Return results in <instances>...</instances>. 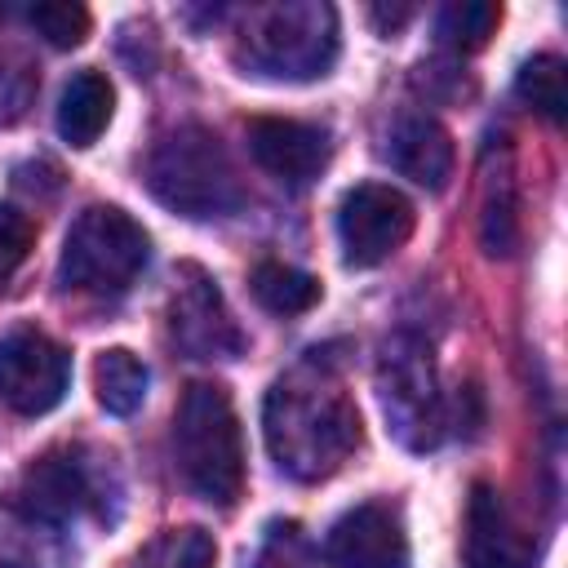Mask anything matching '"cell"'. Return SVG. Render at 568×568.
Segmentation results:
<instances>
[{"label": "cell", "instance_id": "obj_19", "mask_svg": "<svg viewBox=\"0 0 568 568\" xmlns=\"http://www.w3.org/2000/svg\"><path fill=\"white\" fill-rule=\"evenodd\" d=\"M248 284H253V297H257L271 315H302V311H311V306L320 302V293H324L315 275H306V271H297V266H284V262H262Z\"/></svg>", "mask_w": 568, "mask_h": 568}, {"label": "cell", "instance_id": "obj_17", "mask_svg": "<svg viewBox=\"0 0 568 568\" xmlns=\"http://www.w3.org/2000/svg\"><path fill=\"white\" fill-rule=\"evenodd\" d=\"M479 235H484V248H488L493 257H510V253H515V240H519V195H515L510 160H506L497 173H488V182H484Z\"/></svg>", "mask_w": 568, "mask_h": 568}, {"label": "cell", "instance_id": "obj_12", "mask_svg": "<svg viewBox=\"0 0 568 568\" xmlns=\"http://www.w3.org/2000/svg\"><path fill=\"white\" fill-rule=\"evenodd\" d=\"M333 568H408L404 519L390 501H359L328 528Z\"/></svg>", "mask_w": 568, "mask_h": 568}, {"label": "cell", "instance_id": "obj_24", "mask_svg": "<svg viewBox=\"0 0 568 568\" xmlns=\"http://www.w3.org/2000/svg\"><path fill=\"white\" fill-rule=\"evenodd\" d=\"M31 244H36V226H31V217L18 213L13 204H0V284L27 262Z\"/></svg>", "mask_w": 568, "mask_h": 568}, {"label": "cell", "instance_id": "obj_14", "mask_svg": "<svg viewBox=\"0 0 568 568\" xmlns=\"http://www.w3.org/2000/svg\"><path fill=\"white\" fill-rule=\"evenodd\" d=\"M382 155L399 178H408L426 191H444L448 178H453V164H457L448 129L430 115H399L386 133Z\"/></svg>", "mask_w": 568, "mask_h": 568}, {"label": "cell", "instance_id": "obj_6", "mask_svg": "<svg viewBox=\"0 0 568 568\" xmlns=\"http://www.w3.org/2000/svg\"><path fill=\"white\" fill-rule=\"evenodd\" d=\"M377 395L390 430L408 448H435L453 426V404L439 395L435 359L422 337H390L377 364Z\"/></svg>", "mask_w": 568, "mask_h": 568}, {"label": "cell", "instance_id": "obj_5", "mask_svg": "<svg viewBox=\"0 0 568 568\" xmlns=\"http://www.w3.org/2000/svg\"><path fill=\"white\" fill-rule=\"evenodd\" d=\"M146 262H151V235L142 231V222H133L115 204H89L62 240L58 280L75 293L115 297L146 271Z\"/></svg>", "mask_w": 568, "mask_h": 568}, {"label": "cell", "instance_id": "obj_18", "mask_svg": "<svg viewBox=\"0 0 568 568\" xmlns=\"http://www.w3.org/2000/svg\"><path fill=\"white\" fill-rule=\"evenodd\" d=\"M217 564V541L213 532L186 524V528H164L155 532L129 568H213Z\"/></svg>", "mask_w": 568, "mask_h": 568}, {"label": "cell", "instance_id": "obj_3", "mask_svg": "<svg viewBox=\"0 0 568 568\" xmlns=\"http://www.w3.org/2000/svg\"><path fill=\"white\" fill-rule=\"evenodd\" d=\"M173 457L186 479V488L231 510L244 493V435L235 404L226 386L217 382H191L173 413Z\"/></svg>", "mask_w": 568, "mask_h": 568}, {"label": "cell", "instance_id": "obj_10", "mask_svg": "<svg viewBox=\"0 0 568 568\" xmlns=\"http://www.w3.org/2000/svg\"><path fill=\"white\" fill-rule=\"evenodd\" d=\"M169 337L191 359H231L244 351V333L200 266H182V280L169 297Z\"/></svg>", "mask_w": 568, "mask_h": 568}, {"label": "cell", "instance_id": "obj_7", "mask_svg": "<svg viewBox=\"0 0 568 568\" xmlns=\"http://www.w3.org/2000/svg\"><path fill=\"white\" fill-rule=\"evenodd\" d=\"M413 200L386 182H359L342 195L337 204V244H342V262L355 271L382 266L386 257H395L408 235H413Z\"/></svg>", "mask_w": 568, "mask_h": 568}, {"label": "cell", "instance_id": "obj_9", "mask_svg": "<svg viewBox=\"0 0 568 568\" xmlns=\"http://www.w3.org/2000/svg\"><path fill=\"white\" fill-rule=\"evenodd\" d=\"M18 510L40 524H67L75 515H106V493L80 448H53L27 466Z\"/></svg>", "mask_w": 568, "mask_h": 568}, {"label": "cell", "instance_id": "obj_4", "mask_svg": "<svg viewBox=\"0 0 568 568\" xmlns=\"http://www.w3.org/2000/svg\"><path fill=\"white\" fill-rule=\"evenodd\" d=\"M337 58V13L328 4L257 9L235 44V62L271 80H315Z\"/></svg>", "mask_w": 568, "mask_h": 568}, {"label": "cell", "instance_id": "obj_20", "mask_svg": "<svg viewBox=\"0 0 568 568\" xmlns=\"http://www.w3.org/2000/svg\"><path fill=\"white\" fill-rule=\"evenodd\" d=\"M515 93L519 102H528L537 115H546L550 124H559L568 115V80H564V62L555 53H537L519 67L515 75Z\"/></svg>", "mask_w": 568, "mask_h": 568}, {"label": "cell", "instance_id": "obj_22", "mask_svg": "<svg viewBox=\"0 0 568 568\" xmlns=\"http://www.w3.org/2000/svg\"><path fill=\"white\" fill-rule=\"evenodd\" d=\"M248 568H320V555L306 541L302 524L275 519V524H266V532H262Z\"/></svg>", "mask_w": 568, "mask_h": 568}, {"label": "cell", "instance_id": "obj_8", "mask_svg": "<svg viewBox=\"0 0 568 568\" xmlns=\"http://www.w3.org/2000/svg\"><path fill=\"white\" fill-rule=\"evenodd\" d=\"M71 355L40 328L18 324L0 337V399L22 417H44L67 399Z\"/></svg>", "mask_w": 568, "mask_h": 568}, {"label": "cell", "instance_id": "obj_2", "mask_svg": "<svg viewBox=\"0 0 568 568\" xmlns=\"http://www.w3.org/2000/svg\"><path fill=\"white\" fill-rule=\"evenodd\" d=\"M142 178H146V191L164 209L195 217V222L231 217L248 200L226 146L204 124H178L164 138H155L142 164Z\"/></svg>", "mask_w": 568, "mask_h": 568}, {"label": "cell", "instance_id": "obj_21", "mask_svg": "<svg viewBox=\"0 0 568 568\" xmlns=\"http://www.w3.org/2000/svg\"><path fill=\"white\" fill-rule=\"evenodd\" d=\"M497 22H501V4H493V0H462V4H444L439 9L435 31H439V40L448 49L475 53V49L488 44V36L497 31Z\"/></svg>", "mask_w": 568, "mask_h": 568}, {"label": "cell", "instance_id": "obj_1", "mask_svg": "<svg viewBox=\"0 0 568 568\" xmlns=\"http://www.w3.org/2000/svg\"><path fill=\"white\" fill-rule=\"evenodd\" d=\"M262 430L275 466L297 484L328 479L364 439L355 399L320 368V359L293 368L266 390Z\"/></svg>", "mask_w": 568, "mask_h": 568}, {"label": "cell", "instance_id": "obj_23", "mask_svg": "<svg viewBox=\"0 0 568 568\" xmlns=\"http://www.w3.org/2000/svg\"><path fill=\"white\" fill-rule=\"evenodd\" d=\"M27 18H31V27H36L53 49H75V44L89 36V9H84V4H71V0L36 4Z\"/></svg>", "mask_w": 568, "mask_h": 568}, {"label": "cell", "instance_id": "obj_11", "mask_svg": "<svg viewBox=\"0 0 568 568\" xmlns=\"http://www.w3.org/2000/svg\"><path fill=\"white\" fill-rule=\"evenodd\" d=\"M244 138H248V155L257 160V169L284 186L315 182L333 155L324 124L288 120V115H257L244 124Z\"/></svg>", "mask_w": 568, "mask_h": 568}, {"label": "cell", "instance_id": "obj_13", "mask_svg": "<svg viewBox=\"0 0 568 568\" xmlns=\"http://www.w3.org/2000/svg\"><path fill=\"white\" fill-rule=\"evenodd\" d=\"M537 546L510 515L506 497L493 484H475L466 501L462 568H532Z\"/></svg>", "mask_w": 568, "mask_h": 568}, {"label": "cell", "instance_id": "obj_15", "mask_svg": "<svg viewBox=\"0 0 568 568\" xmlns=\"http://www.w3.org/2000/svg\"><path fill=\"white\" fill-rule=\"evenodd\" d=\"M111 106H115V89L102 71L84 67L67 80L62 102H58V133L71 146H93L102 138V129L111 124Z\"/></svg>", "mask_w": 568, "mask_h": 568}, {"label": "cell", "instance_id": "obj_16", "mask_svg": "<svg viewBox=\"0 0 568 568\" xmlns=\"http://www.w3.org/2000/svg\"><path fill=\"white\" fill-rule=\"evenodd\" d=\"M146 386H151V373L146 364L124 351V346H111L98 355L93 364V390H98V404L111 413V417H133L146 399Z\"/></svg>", "mask_w": 568, "mask_h": 568}]
</instances>
